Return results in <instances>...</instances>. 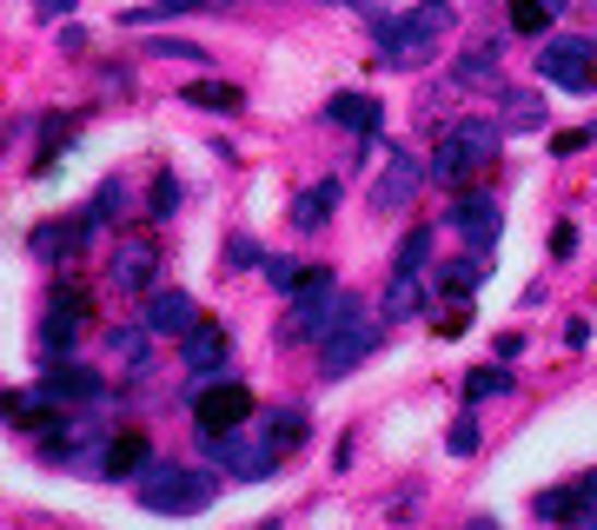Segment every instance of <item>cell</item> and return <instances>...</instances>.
Listing matches in <instances>:
<instances>
[{
	"label": "cell",
	"instance_id": "obj_1",
	"mask_svg": "<svg viewBox=\"0 0 597 530\" xmlns=\"http://www.w3.org/2000/svg\"><path fill=\"white\" fill-rule=\"evenodd\" d=\"M452 27V8L445 0H425V8H411V14H385L379 21V67H425L439 53V34Z\"/></svg>",
	"mask_w": 597,
	"mask_h": 530
},
{
	"label": "cell",
	"instance_id": "obj_2",
	"mask_svg": "<svg viewBox=\"0 0 597 530\" xmlns=\"http://www.w3.org/2000/svg\"><path fill=\"white\" fill-rule=\"evenodd\" d=\"M366 305L353 299V292H338L332 279H312L306 292H292V305H286V325H279V338L286 345H306V338H332L338 325H353Z\"/></svg>",
	"mask_w": 597,
	"mask_h": 530
},
{
	"label": "cell",
	"instance_id": "obj_3",
	"mask_svg": "<svg viewBox=\"0 0 597 530\" xmlns=\"http://www.w3.org/2000/svg\"><path fill=\"white\" fill-rule=\"evenodd\" d=\"M491 153H498V127L491 120H458L439 140V153H432V180L439 186H471L478 172L491 166Z\"/></svg>",
	"mask_w": 597,
	"mask_h": 530
},
{
	"label": "cell",
	"instance_id": "obj_4",
	"mask_svg": "<svg viewBox=\"0 0 597 530\" xmlns=\"http://www.w3.org/2000/svg\"><path fill=\"white\" fill-rule=\"evenodd\" d=\"M206 451L226 478L239 484H266L279 471V451L266 445V431H252V424H232V431H206Z\"/></svg>",
	"mask_w": 597,
	"mask_h": 530
},
{
	"label": "cell",
	"instance_id": "obj_5",
	"mask_svg": "<svg viewBox=\"0 0 597 530\" xmlns=\"http://www.w3.org/2000/svg\"><path fill=\"white\" fill-rule=\"evenodd\" d=\"M140 504H146V510L193 517V510H206V504H213V478H200V471H180V465H146Z\"/></svg>",
	"mask_w": 597,
	"mask_h": 530
},
{
	"label": "cell",
	"instance_id": "obj_6",
	"mask_svg": "<svg viewBox=\"0 0 597 530\" xmlns=\"http://www.w3.org/2000/svg\"><path fill=\"white\" fill-rule=\"evenodd\" d=\"M538 80L564 86V94H584V86H597V47L577 40V34L545 40V53H538Z\"/></svg>",
	"mask_w": 597,
	"mask_h": 530
},
{
	"label": "cell",
	"instance_id": "obj_7",
	"mask_svg": "<svg viewBox=\"0 0 597 530\" xmlns=\"http://www.w3.org/2000/svg\"><path fill=\"white\" fill-rule=\"evenodd\" d=\"M379 345H385V318H353V325H338V332L325 338V378H353Z\"/></svg>",
	"mask_w": 597,
	"mask_h": 530
},
{
	"label": "cell",
	"instance_id": "obj_8",
	"mask_svg": "<svg viewBox=\"0 0 597 530\" xmlns=\"http://www.w3.org/2000/svg\"><path fill=\"white\" fill-rule=\"evenodd\" d=\"M425 186V166L405 153V146H385V172L372 180V213H405Z\"/></svg>",
	"mask_w": 597,
	"mask_h": 530
},
{
	"label": "cell",
	"instance_id": "obj_9",
	"mask_svg": "<svg viewBox=\"0 0 597 530\" xmlns=\"http://www.w3.org/2000/svg\"><path fill=\"white\" fill-rule=\"evenodd\" d=\"M246 418H252V392H246V385L213 378V385L193 392V424H200V437H206V431H232V424H246Z\"/></svg>",
	"mask_w": 597,
	"mask_h": 530
},
{
	"label": "cell",
	"instance_id": "obj_10",
	"mask_svg": "<svg viewBox=\"0 0 597 530\" xmlns=\"http://www.w3.org/2000/svg\"><path fill=\"white\" fill-rule=\"evenodd\" d=\"M180 345H187V372H193V378H219V372H226V359H232V332H226V325H213V318H200Z\"/></svg>",
	"mask_w": 597,
	"mask_h": 530
},
{
	"label": "cell",
	"instance_id": "obj_11",
	"mask_svg": "<svg viewBox=\"0 0 597 530\" xmlns=\"http://www.w3.org/2000/svg\"><path fill=\"white\" fill-rule=\"evenodd\" d=\"M445 219H452V232H465V245H471V252H491V245H498V226H504L491 193H471V200H458Z\"/></svg>",
	"mask_w": 597,
	"mask_h": 530
},
{
	"label": "cell",
	"instance_id": "obj_12",
	"mask_svg": "<svg viewBox=\"0 0 597 530\" xmlns=\"http://www.w3.org/2000/svg\"><path fill=\"white\" fill-rule=\"evenodd\" d=\"M193 325H200V312H193V299H187L180 286L146 299V332H153V338H187Z\"/></svg>",
	"mask_w": 597,
	"mask_h": 530
},
{
	"label": "cell",
	"instance_id": "obj_13",
	"mask_svg": "<svg viewBox=\"0 0 597 530\" xmlns=\"http://www.w3.org/2000/svg\"><path fill=\"white\" fill-rule=\"evenodd\" d=\"M153 265H159L153 239H127V245L114 252V265H107V279H114L120 292H146V286H153Z\"/></svg>",
	"mask_w": 597,
	"mask_h": 530
},
{
	"label": "cell",
	"instance_id": "obj_14",
	"mask_svg": "<svg viewBox=\"0 0 597 530\" xmlns=\"http://www.w3.org/2000/svg\"><path fill=\"white\" fill-rule=\"evenodd\" d=\"M80 312H87V305H80L73 292L47 305V318H40V351H47V359H60V351L80 338Z\"/></svg>",
	"mask_w": 597,
	"mask_h": 530
},
{
	"label": "cell",
	"instance_id": "obj_15",
	"mask_svg": "<svg viewBox=\"0 0 597 530\" xmlns=\"http://www.w3.org/2000/svg\"><path fill=\"white\" fill-rule=\"evenodd\" d=\"M332 213H338V180H312V186L292 200V226H299V232H319Z\"/></svg>",
	"mask_w": 597,
	"mask_h": 530
},
{
	"label": "cell",
	"instance_id": "obj_16",
	"mask_svg": "<svg viewBox=\"0 0 597 530\" xmlns=\"http://www.w3.org/2000/svg\"><path fill=\"white\" fill-rule=\"evenodd\" d=\"M538 517H551V523H590V497H584V484L538 491Z\"/></svg>",
	"mask_w": 597,
	"mask_h": 530
},
{
	"label": "cell",
	"instance_id": "obj_17",
	"mask_svg": "<svg viewBox=\"0 0 597 530\" xmlns=\"http://www.w3.org/2000/svg\"><path fill=\"white\" fill-rule=\"evenodd\" d=\"M332 120L353 127V133H379V127H385V107H379L372 94H338V100H332Z\"/></svg>",
	"mask_w": 597,
	"mask_h": 530
},
{
	"label": "cell",
	"instance_id": "obj_18",
	"mask_svg": "<svg viewBox=\"0 0 597 530\" xmlns=\"http://www.w3.org/2000/svg\"><path fill=\"white\" fill-rule=\"evenodd\" d=\"M180 100H187V107H200V113H239V100H246V94H239L232 80H193Z\"/></svg>",
	"mask_w": 597,
	"mask_h": 530
},
{
	"label": "cell",
	"instance_id": "obj_19",
	"mask_svg": "<svg viewBox=\"0 0 597 530\" xmlns=\"http://www.w3.org/2000/svg\"><path fill=\"white\" fill-rule=\"evenodd\" d=\"M40 392L60 405V398H100V378L87 372V365H60V372H47L40 378Z\"/></svg>",
	"mask_w": 597,
	"mask_h": 530
},
{
	"label": "cell",
	"instance_id": "obj_20",
	"mask_svg": "<svg viewBox=\"0 0 597 530\" xmlns=\"http://www.w3.org/2000/svg\"><path fill=\"white\" fill-rule=\"evenodd\" d=\"M87 232H94V226H87V213H80L73 226H40V232H34V252H40V258H67Z\"/></svg>",
	"mask_w": 597,
	"mask_h": 530
},
{
	"label": "cell",
	"instance_id": "obj_21",
	"mask_svg": "<svg viewBox=\"0 0 597 530\" xmlns=\"http://www.w3.org/2000/svg\"><path fill=\"white\" fill-rule=\"evenodd\" d=\"M266 279L279 292H306L312 279H332V273H325V265H306V258H266Z\"/></svg>",
	"mask_w": 597,
	"mask_h": 530
},
{
	"label": "cell",
	"instance_id": "obj_22",
	"mask_svg": "<svg viewBox=\"0 0 597 530\" xmlns=\"http://www.w3.org/2000/svg\"><path fill=\"white\" fill-rule=\"evenodd\" d=\"M478 279H485V258H478V252H465V258H452L445 273H439V299H465Z\"/></svg>",
	"mask_w": 597,
	"mask_h": 530
},
{
	"label": "cell",
	"instance_id": "obj_23",
	"mask_svg": "<svg viewBox=\"0 0 597 530\" xmlns=\"http://www.w3.org/2000/svg\"><path fill=\"white\" fill-rule=\"evenodd\" d=\"M260 431H266V445H273L279 458H286V451L299 445V437H306V411H299V405H286V411H273V418H266Z\"/></svg>",
	"mask_w": 597,
	"mask_h": 530
},
{
	"label": "cell",
	"instance_id": "obj_24",
	"mask_svg": "<svg viewBox=\"0 0 597 530\" xmlns=\"http://www.w3.org/2000/svg\"><path fill=\"white\" fill-rule=\"evenodd\" d=\"M133 471H146V437L140 431H127V437L107 445V478H133Z\"/></svg>",
	"mask_w": 597,
	"mask_h": 530
},
{
	"label": "cell",
	"instance_id": "obj_25",
	"mask_svg": "<svg viewBox=\"0 0 597 530\" xmlns=\"http://www.w3.org/2000/svg\"><path fill=\"white\" fill-rule=\"evenodd\" d=\"M511 385H518V378H511L504 365H478V372L465 378V398H471V405H478V398H504Z\"/></svg>",
	"mask_w": 597,
	"mask_h": 530
},
{
	"label": "cell",
	"instance_id": "obj_26",
	"mask_svg": "<svg viewBox=\"0 0 597 530\" xmlns=\"http://www.w3.org/2000/svg\"><path fill=\"white\" fill-rule=\"evenodd\" d=\"M418 305H425L418 279H411V273H392V292H385V318H411Z\"/></svg>",
	"mask_w": 597,
	"mask_h": 530
},
{
	"label": "cell",
	"instance_id": "obj_27",
	"mask_svg": "<svg viewBox=\"0 0 597 530\" xmlns=\"http://www.w3.org/2000/svg\"><path fill=\"white\" fill-rule=\"evenodd\" d=\"M551 0H511V34H545L551 27Z\"/></svg>",
	"mask_w": 597,
	"mask_h": 530
},
{
	"label": "cell",
	"instance_id": "obj_28",
	"mask_svg": "<svg viewBox=\"0 0 597 530\" xmlns=\"http://www.w3.org/2000/svg\"><path fill=\"white\" fill-rule=\"evenodd\" d=\"M425 258H432V226H418V232H405V245H398V265L392 273H425Z\"/></svg>",
	"mask_w": 597,
	"mask_h": 530
},
{
	"label": "cell",
	"instance_id": "obj_29",
	"mask_svg": "<svg viewBox=\"0 0 597 530\" xmlns=\"http://www.w3.org/2000/svg\"><path fill=\"white\" fill-rule=\"evenodd\" d=\"M498 53H504V40H478V47L458 60V80H485V73H498Z\"/></svg>",
	"mask_w": 597,
	"mask_h": 530
},
{
	"label": "cell",
	"instance_id": "obj_30",
	"mask_svg": "<svg viewBox=\"0 0 597 530\" xmlns=\"http://www.w3.org/2000/svg\"><path fill=\"white\" fill-rule=\"evenodd\" d=\"M538 120H545V113H538L532 94H504V127H511V133H532Z\"/></svg>",
	"mask_w": 597,
	"mask_h": 530
},
{
	"label": "cell",
	"instance_id": "obj_31",
	"mask_svg": "<svg viewBox=\"0 0 597 530\" xmlns=\"http://www.w3.org/2000/svg\"><path fill=\"white\" fill-rule=\"evenodd\" d=\"M246 265H266V252L252 245L246 232H232V239H226V273H246Z\"/></svg>",
	"mask_w": 597,
	"mask_h": 530
},
{
	"label": "cell",
	"instance_id": "obj_32",
	"mask_svg": "<svg viewBox=\"0 0 597 530\" xmlns=\"http://www.w3.org/2000/svg\"><path fill=\"white\" fill-rule=\"evenodd\" d=\"M174 213H180V180L159 172V180H153V219H174Z\"/></svg>",
	"mask_w": 597,
	"mask_h": 530
},
{
	"label": "cell",
	"instance_id": "obj_33",
	"mask_svg": "<svg viewBox=\"0 0 597 530\" xmlns=\"http://www.w3.org/2000/svg\"><path fill=\"white\" fill-rule=\"evenodd\" d=\"M146 338H153V332H146V318H140V325H114V338H107V345L120 351V359H140Z\"/></svg>",
	"mask_w": 597,
	"mask_h": 530
},
{
	"label": "cell",
	"instance_id": "obj_34",
	"mask_svg": "<svg viewBox=\"0 0 597 530\" xmlns=\"http://www.w3.org/2000/svg\"><path fill=\"white\" fill-rule=\"evenodd\" d=\"M465 332H471V305H465V299H452V305H445V318H439V338H465Z\"/></svg>",
	"mask_w": 597,
	"mask_h": 530
},
{
	"label": "cell",
	"instance_id": "obj_35",
	"mask_svg": "<svg viewBox=\"0 0 597 530\" xmlns=\"http://www.w3.org/2000/svg\"><path fill=\"white\" fill-rule=\"evenodd\" d=\"M445 445H452V458H471V451H478V418H458Z\"/></svg>",
	"mask_w": 597,
	"mask_h": 530
},
{
	"label": "cell",
	"instance_id": "obj_36",
	"mask_svg": "<svg viewBox=\"0 0 597 530\" xmlns=\"http://www.w3.org/2000/svg\"><path fill=\"white\" fill-rule=\"evenodd\" d=\"M146 53H159V60H206V47H193V40H146Z\"/></svg>",
	"mask_w": 597,
	"mask_h": 530
},
{
	"label": "cell",
	"instance_id": "obj_37",
	"mask_svg": "<svg viewBox=\"0 0 597 530\" xmlns=\"http://www.w3.org/2000/svg\"><path fill=\"white\" fill-rule=\"evenodd\" d=\"M590 140H597V127H584V133H558L551 153H577V146H590Z\"/></svg>",
	"mask_w": 597,
	"mask_h": 530
},
{
	"label": "cell",
	"instance_id": "obj_38",
	"mask_svg": "<svg viewBox=\"0 0 597 530\" xmlns=\"http://www.w3.org/2000/svg\"><path fill=\"white\" fill-rule=\"evenodd\" d=\"M551 252H558V258H571V252H577V232H571V226H558V232H551Z\"/></svg>",
	"mask_w": 597,
	"mask_h": 530
},
{
	"label": "cell",
	"instance_id": "obj_39",
	"mask_svg": "<svg viewBox=\"0 0 597 530\" xmlns=\"http://www.w3.org/2000/svg\"><path fill=\"white\" fill-rule=\"evenodd\" d=\"M564 345H590V318H571L564 325Z\"/></svg>",
	"mask_w": 597,
	"mask_h": 530
},
{
	"label": "cell",
	"instance_id": "obj_40",
	"mask_svg": "<svg viewBox=\"0 0 597 530\" xmlns=\"http://www.w3.org/2000/svg\"><path fill=\"white\" fill-rule=\"evenodd\" d=\"M34 8H40L47 21H60V14H73V0H34Z\"/></svg>",
	"mask_w": 597,
	"mask_h": 530
},
{
	"label": "cell",
	"instance_id": "obj_41",
	"mask_svg": "<svg viewBox=\"0 0 597 530\" xmlns=\"http://www.w3.org/2000/svg\"><path fill=\"white\" fill-rule=\"evenodd\" d=\"M353 8H359V14H372V21H385V14H392V0H353Z\"/></svg>",
	"mask_w": 597,
	"mask_h": 530
},
{
	"label": "cell",
	"instance_id": "obj_42",
	"mask_svg": "<svg viewBox=\"0 0 597 530\" xmlns=\"http://www.w3.org/2000/svg\"><path fill=\"white\" fill-rule=\"evenodd\" d=\"M551 8H564V0H551Z\"/></svg>",
	"mask_w": 597,
	"mask_h": 530
}]
</instances>
